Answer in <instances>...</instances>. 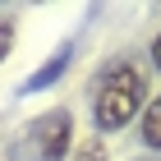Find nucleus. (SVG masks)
I'll use <instances>...</instances> for the list:
<instances>
[{
    "label": "nucleus",
    "instance_id": "4",
    "mask_svg": "<svg viewBox=\"0 0 161 161\" xmlns=\"http://www.w3.org/2000/svg\"><path fill=\"white\" fill-rule=\"evenodd\" d=\"M64 64H69V46H60V51H55V60H51L46 69H42V74H32V78H28V92H37V87H46V83H55V78H60V69H64Z\"/></svg>",
    "mask_w": 161,
    "mask_h": 161
},
{
    "label": "nucleus",
    "instance_id": "1",
    "mask_svg": "<svg viewBox=\"0 0 161 161\" xmlns=\"http://www.w3.org/2000/svg\"><path fill=\"white\" fill-rule=\"evenodd\" d=\"M143 111H147V74L129 60L111 64L92 87V124L101 134H115L124 124H134Z\"/></svg>",
    "mask_w": 161,
    "mask_h": 161
},
{
    "label": "nucleus",
    "instance_id": "7",
    "mask_svg": "<svg viewBox=\"0 0 161 161\" xmlns=\"http://www.w3.org/2000/svg\"><path fill=\"white\" fill-rule=\"evenodd\" d=\"M152 64L161 69V32H157V42H152Z\"/></svg>",
    "mask_w": 161,
    "mask_h": 161
},
{
    "label": "nucleus",
    "instance_id": "2",
    "mask_svg": "<svg viewBox=\"0 0 161 161\" xmlns=\"http://www.w3.org/2000/svg\"><path fill=\"white\" fill-rule=\"evenodd\" d=\"M28 143H32V157L37 161H64V152L74 147V120H69V111L42 115L28 129Z\"/></svg>",
    "mask_w": 161,
    "mask_h": 161
},
{
    "label": "nucleus",
    "instance_id": "6",
    "mask_svg": "<svg viewBox=\"0 0 161 161\" xmlns=\"http://www.w3.org/2000/svg\"><path fill=\"white\" fill-rule=\"evenodd\" d=\"M74 161H101V143H83L74 152Z\"/></svg>",
    "mask_w": 161,
    "mask_h": 161
},
{
    "label": "nucleus",
    "instance_id": "5",
    "mask_svg": "<svg viewBox=\"0 0 161 161\" xmlns=\"http://www.w3.org/2000/svg\"><path fill=\"white\" fill-rule=\"evenodd\" d=\"M14 51V23H0V60Z\"/></svg>",
    "mask_w": 161,
    "mask_h": 161
},
{
    "label": "nucleus",
    "instance_id": "3",
    "mask_svg": "<svg viewBox=\"0 0 161 161\" xmlns=\"http://www.w3.org/2000/svg\"><path fill=\"white\" fill-rule=\"evenodd\" d=\"M143 143L152 152H161V92L147 101V111H143Z\"/></svg>",
    "mask_w": 161,
    "mask_h": 161
}]
</instances>
